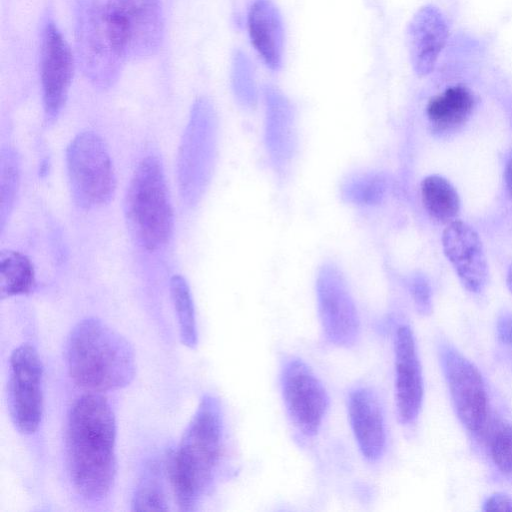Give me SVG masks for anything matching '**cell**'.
I'll list each match as a JSON object with an SVG mask.
<instances>
[{
    "mask_svg": "<svg viewBox=\"0 0 512 512\" xmlns=\"http://www.w3.org/2000/svg\"><path fill=\"white\" fill-rule=\"evenodd\" d=\"M74 73V57L61 31L47 20L41 34L40 78L47 121L61 112Z\"/></svg>",
    "mask_w": 512,
    "mask_h": 512,
    "instance_id": "10",
    "label": "cell"
},
{
    "mask_svg": "<svg viewBox=\"0 0 512 512\" xmlns=\"http://www.w3.org/2000/svg\"><path fill=\"white\" fill-rule=\"evenodd\" d=\"M504 182L506 186L507 193L512 200V153L506 160L505 168H504Z\"/></svg>",
    "mask_w": 512,
    "mask_h": 512,
    "instance_id": "28",
    "label": "cell"
},
{
    "mask_svg": "<svg viewBox=\"0 0 512 512\" xmlns=\"http://www.w3.org/2000/svg\"><path fill=\"white\" fill-rule=\"evenodd\" d=\"M224 448L225 426L220 401L205 394L169 465V478L180 510H195L213 488Z\"/></svg>",
    "mask_w": 512,
    "mask_h": 512,
    "instance_id": "2",
    "label": "cell"
},
{
    "mask_svg": "<svg viewBox=\"0 0 512 512\" xmlns=\"http://www.w3.org/2000/svg\"><path fill=\"white\" fill-rule=\"evenodd\" d=\"M395 403L398 420L410 425L417 419L423 401V377L411 328L400 324L394 337Z\"/></svg>",
    "mask_w": 512,
    "mask_h": 512,
    "instance_id": "11",
    "label": "cell"
},
{
    "mask_svg": "<svg viewBox=\"0 0 512 512\" xmlns=\"http://www.w3.org/2000/svg\"><path fill=\"white\" fill-rule=\"evenodd\" d=\"M252 65L248 57L238 51L234 56L233 79L235 87L242 93L250 96L253 92V73Z\"/></svg>",
    "mask_w": 512,
    "mask_h": 512,
    "instance_id": "24",
    "label": "cell"
},
{
    "mask_svg": "<svg viewBox=\"0 0 512 512\" xmlns=\"http://www.w3.org/2000/svg\"><path fill=\"white\" fill-rule=\"evenodd\" d=\"M67 170L73 194L84 206L108 203L116 177L103 139L92 131L78 134L67 149Z\"/></svg>",
    "mask_w": 512,
    "mask_h": 512,
    "instance_id": "6",
    "label": "cell"
},
{
    "mask_svg": "<svg viewBox=\"0 0 512 512\" xmlns=\"http://www.w3.org/2000/svg\"><path fill=\"white\" fill-rule=\"evenodd\" d=\"M116 421L107 399L88 392L72 405L65 428V454L74 490L87 500L110 492L116 474Z\"/></svg>",
    "mask_w": 512,
    "mask_h": 512,
    "instance_id": "1",
    "label": "cell"
},
{
    "mask_svg": "<svg viewBox=\"0 0 512 512\" xmlns=\"http://www.w3.org/2000/svg\"><path fill=\"white\" fill-rule=\"evenodd\" d=\"M448 34L447 22L437 7L426 5L414 14L407 27V42L416 74L425 76L433 70Z\"/></svg>",
    "mask_w": 512,
    "mask_h": 512,
    "instance_id": "16",
    "label": "cell"
},
{
    "mask_svg": "<svg viewBox=\"0 0 512 512\" xmlns=\"http://www.w3.org/2000/svg\"><path fill=\"white\" fill-rule=\"evenodd\" d=\"M506 283L510 293L512 294V265L508 269Z\"/></svg>",
    "mask_w": 512,
    "mask_h": 512,
    "instance_id": "29",
    "label": "cell"
},
{
    "mask_svg": "<svg viewBox=\"0 0 512 512\" xmlns=\"http://www.w3.org/2000/svg\"><path fill=\"white\" fill-rule=\"evenodd\" d=\"M75 43L83 74L108 88L129 58L125 27L110 0H76Z\"/></svg>",
    "mask_w": 512,
    "mask_h": 512,
    "instance_id": "4",
    "label": "cell"
},
{
    "mask_svg": "<svg viewBox=\"0 0 512 512\" xmlns=\"http://www.w3.org/2000/svg\"><path fill=\"white\" fill-rule=\"evenodd\" d=\"M442 246L463 287L471 293H480L487 283L488 264L478 233L456 219L444 229Z\"/></svg>",
    "mask_w": 512,
    "mask_h": 512,
    "instance_id": "12",
    "label": "cell"
},
{
    "mask_svg": "<svg viewBox=\"0 0 512 512\" xmlns=\"http://www.w3.org/2000/svg\"><path fill=\"white\" fill-rule=\"evenodd\" d=\"M126 214L139 244L149 251L162 248L173 231V211L163 167L155 156L138 164L128 187Z\"/></svg>",
    "mask_w": 512,
    "mask_h": 512,
    "instance_id": "5",
    "label": "cell"
},
{
    "mask_svg": "<svg viewBox=\"0 0 512 512\" xmlns=\"http://www.w3.org/2000/svg\"><path fill=\"white\" fill-rule=\"evenodd\" d=\"M421 200L428 215L436 222L449 224L460 212V198L453 185L444 177L430 175L420 186Z\"/></svg>",
    "mask_w": 512,
    "mask_h": 512,
    "instance_id": "19",
    "label": "cell"
},
{
    "mask_svg": "<svg viewBox=\"0 0 512 512\" xmlns=\"http://www.w3.org/2000/svg\"><path fill=\"white\" fill-rule=\"evenodd\" d=\"M66 363L77 386L101 393L123 388L136 371L131 344L100 319L79 321L66 342Z\"/></svg>",
    "mask_w": 512,
    "mask_h": 512,
    "instance_id": "3",
    "label": "cell"
},
{
    "mask_svg": "<svg viewBox=\"0 0 512 512\" xmlns=\"http://www.w3.org/2000/svg\"><path fill=\"white\" fill-rule=\"evenodd\" d=\"M43 367L36 349L22 344L11 354L8 377V407L15 428L33 434L43 412Z\"/></svg>",
    "mask_w": 512,
    "mask_h": 512,
    "instance_id": "8",
    "label": "cell"
},
{
    "mask_svg": "<svg viewBox=\"0 0 512 512\" xmlns=\"http://www.w3.org/2000/svg\"><path fill=\"white\" fill-rule=\"evenodd\" d=\"M441 359L458 419L469 432L484 433L488 425L489 401L481 373L454 348H443Z\"/></svg>",
    "mask_w": 512,
    "mask_h": 512,
    "instance_id": "9",
    "label": "cell"
},
{
    "mask_svg": "<svg viewBox=\"0 0 512 512\" xmlns=\"http://www.w3.org/2000/svg\"><path fill=\"white\" fill-rule=\"evenodd\" d=\"M318 308L323 336L328 343L349 348L360 335V319L348 291L339 279L323 277L318 285Z\"/></svg>",
    "mask_w": 512,
    "mask_h": 512,
    "instance_id": "13",
    "label": "cell"
},
{
    "mask_svg": "<svg viewBox=\"0 0 512 512\" xmlns=\"http://www.w3.org/2000/svg\"><path fill=\"white\" fill-rule=\"evenodd\" d=\"M412 297L419 313L427 315L431 312V290L427 281L422 277L413 279L410 285Z\"/></svg>",
    "mask_w": 512,
    "mask_h": 512,
    "instance_id": "25",
    "label": "cell"
},
{
    "mask_svg": "<svg viewBox=\"0 0 512 512\" xmlns=\"http://www.w3.org/2000/svg\"><path fill=\"white\" fill-rule=\"evenodd\" d=\"M347 412L362 456L379 460L386 448V426L381 400L372 388L355 387L347 396Z\"/></svg>",
    "mask_w": 512,
    "mask_h": 512,
    "instance_id": "14",
    "label": "cell"
},
{
    "mask_svg": "<svg viewBox=\"0 0 512 512\" xmlns=\"http://www.w3.org/2000/svg\"><path fill=\"white\" fill-rule=\"evenodd\" d=\"M475 105L476 97L472 90L463 84H456L428 101L426 115L434 132L448 134L467 122Z\"/></svg>",
    "mask_w": 512,
    "mask_h": 512,
    "instance_id": "18",
    "label": "cell"
},
{
    "mask_svg": "<svg viewBox=\"0 0 512 512\" xmlns=\"http://www.w3.org/2000/svg\"><path fill=\"white\" fill-rule=\"evenodd\" d=\"M484 510L512 511V497L503 493H496L486 500Z\"/></svg>",
    "mask_w": 512,
    "mask_h": 512,
    "instance_id": "26",
    "label": "cell"
},
{
    "mask_svg": "<svg viewBox=\"0 0 512 512\" xmlns=\"http://www.w3.org/2000/svg\"><path fill=\"white\" fill-rule=\"evenodd\" d=\"M280 388L286 413L302 437H314L329 409V395L321 380L306 362L289 357L280 372Z\"/></svg>",
    "mask_w": 512,
    "mask_h": 512,
    "instance_id": "7",
    "label": "cell"
},
{
    "mask_svg": "<svg viewBox=\"0 0 512 512\" xmlns=\"http://www.w3.org/2000/svg\"><path fill=\"white\" fill-rule=\"evenodd\" d=\"M170 292L178 319L181 342L194 349L198 344L197 324L193 299L185 278L181 275L173 276L170 281Z\"/></svg>",
    "mask_w": 512,
    "mask_h": 512,
    "instance_id": "21",
    "label": "cell"
},
{
    "mask_svg": "<svg viewBox=\"0 0 512 512\" xmlns=\"http://www.w3.org/2000/svg\"><path fill=\"white\" fill-rule=\"evenodd\" d=\"M251 42L272 70L282 65L284 32L281 15L272 0H254L248 12Z\"/></svg>",
    "mask_w": 512,
    "mask_h": 512,
    "instance_id": "17",
    "label": "cell"
},
{
    "mask_svg": "<svg viewBox=\"0 0 512 512\" xmlns=\"http://www.w3.org/2000/svg\"><path fill=\"white\" fill-rule=\"evenodd\" d=\"M127 35L128 55L144 59L154 55L163 39L159 0H110Z\"/></svg>",
    "mask_w": 512,
    "mask_h": 512,
    "instance_id": "15",
    "label": "cell"
},
{
    "mask_svg": "<svg viewBox=\"0 0 512 512\" xmlns=\"http://www.w3.org/2000/svg\"><path fill=\"white\" fill-rule=\"evenodd\" d=\"M491 458L499 471L512 475V423L500 421L488 436Z\"/></svg>",
    "mask_w": 512,
    "mask_h": 512,
    "instance_id": "23",
    "label": "cell"
},
{
    "mask_svg": "<svg viewBox=\"0 0 512 512\" xmlns=\"http://www.w3.org/2000/svg\"><path fill=\"white\" fill-rule=\"evenodd\" d=\"M35 286L31 261L21 252L4 250L0 255V294L2 298L28 294Z\"/></svg>",
    "mask_w": 512,
    "mask_h": 512,
    "instance_id": "20",
    "label": "cell"
},
{
    "mask_svg": "<svg viewBox=\"0 0 512 512\" xmlns=\"http://www.w3.org/2000/svg\"><path fill=\"white\" fill-rule=\"evenodd\" d=\"M167 499L155 465L140 481L132 499V510H167Z\"/></svg>",
    "mask_w": 512,
    "mask_h": 512,
    "instance_id": "22",
    "label": "cell"
},
{
    "mask_svg": "<svg viewBox=\"0 0 512 512\" xmlns=\"http://www.w3.org/2000/svg\"><path fill=\"white\" fill-rule=\"evenodd\" d=\"M497 334L502 343L512 345V314L510 312H504L499 316Z\"/></svg>",
    "mask_w": 512,
    "mask_h": 512,
    "instance_id": "27",
    "label": "cell"
}]
</instances>
